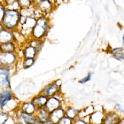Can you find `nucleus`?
Returning a JSON list of instances; mask_svg holds the SVG:
<instances>
[{
  "instance_id": "7c9ffc66",
  "label": "nucleus",
  "mask_w": 124,
  "mask_h": 124,
  "mask_svg": "<svg viewBox=\"0 0 124 124\" xmlns=\"http://www.w3.org/2000/svg\"><path fill=\"white\" fill-rule=\"evenodd\" d=\"M123 41V43L124 44V36L123 37V41Z\"/></svg>"
},
{
  "instance_id": "412c9836",
  "label": "nucleus",
  "mask_w": 124,
  "mask_h": 124,
  "mask_svg": "<svg viewBox=\"0 0 124 124\" xmlns=\"http://www.w3.org/2000/svg\"><path fill=\"white\" fill-rule=\"evenodd\" d=\"M40 6L42 9H44L45 10H46V9H48L50 7V4L49 1L47 0H44L41 3Z\"/></svg>"
},
{
  "instance_id": "393cba45",
  "label": "nucleus",
  "mask_w": 124,
  "mask_h": 124,
  "mask_svg": "<svg viewBox=\"0 0 124 124\" xmlns=\"http://www.w3.org/2000/svg\"><path fill=\"white\" fill-rule=\"evenodd\" d=\"M5 5L10 6L13 5L15 2L17 1V0H3Z\"/></svg>"
},
{
  "instance_id": "9d476101",
  "label": "nucleus",
  "mask_w": 124,
  "mask_h": 124,
  "mask_svg": "<svg viewBox=\"0 0 124 124\" xmlns=\"http://www.w3.org/2000/svg\"><path fill=\"white\" fill-rule=\"evenodd\" d=\"M35 53V48L32 46H28L25 51V56L26 58H32L34 57Z\"/></svg>"
},
{
  "instance_id": "bb28decb",
  "label": "nucleus",
  "mask_w": 124,
  "mask_h": 124,
  "mask_svg": "<svg viewBox=\"0 0 124 124\" xmlns=\"http://www.w3.org/2000/svg\"><path fill=\"white\" fill-rule=\"evenodd\" d=\"M74 124H87L81 120H78L75 122Z\"/></svg>"
},
{
  "instance_id": "423d86ee",
  "label": "nucleus",
  "mask_w": 124,
  "mask_h": 124,
  "mask_svg": "<svg viewBox=\"0 0 124 124\" xmlns=\"http://www.w3.org/2000/svg\"><path fill=\"white\" fill-rule=\"evenodd\" d=\"M46 108L49 111H53L59 106V102L58 99L55 98H51L47 101L46 103Z\"/></svg>"
},
{
  "instance_id": "7ed1b4c3",
  "label": "nucleus",
  "mask_w": 124,
  "mask_h": 124,
  "mask_svg": "<svg viewBox=\"0 0 124 124\" xmlns=\"http://www.w3.org/2000/svg\"><path fill=\"white\" fill-rule=\"evenodd\" d=\"M9 71L8 68L0 67V89H4L10 86Z\"/></svg>"
},
{
  "instance_id": "2f4dec72",
  "label": "nucleus",
  "mask_w": 124,
  "mask_h": 124,
  "mask_svg": "<svg viewBox=\"0 0 124 124\" xmlns=\"http://www.w3.org/2000/svg\"></svg>"
},
{
  "instance_id": "a211bd4d",
  "label": "nucleus",
  "mask_w": 124,
  "mask_h": 124,
  "mask_svg": "<svg viewBox=\"0 0 124 124\" xmlns=\"http://www.w3.org/2000/svg\"><path fill=\"white\" fill-rule=\"evenodd\" d=\"M6 11V7L4 4L0 3V22H1Z\"/></svg>"
},
{
  "instance_id": "4468645a",
  "label": "nucleus",
  "mask_w": 124,
  "mask_h": 124,
  "mask_svg": "<svg viewBox=\"0 0 124 124\" xmlns=\"http://www.w3.org/2000/svg\"><path fill=\"white\" fill-rule=\"evenodd\" d=\"M21 117L27 124H33V123L34 122V119L30 115V114L23 112L21 114Z\"/></svg>"
},
{
  "instance_id": "f3484780",
  "label": "nucleus",
  "mask_w": 124,
  "mask_h": 124,
  "mask_svg": "<svg viewBox=\"0 0 124 124\" xmlns=\"http://www.w3.org/2000/svg\"><path fill=\"white\" fill-rule=\"evenodd\" d=\"M19 6L22 8H25L29 6L30 4L29 0H17Z\"/></svg>"
},
{
  "instance_id": "20e7f679",
  "label": "nucleus",
  "mask_w": 124,
  "mask_h": 124,
  "mask_svg": "<svg viewBox=\"0 0 124 124\" xmlns=\"http://www.w3.org/2000/svg\"><path fill=\"white\" fill-rule=\"evenodd\" d=\"M46 23L45 19L43 18H40L37 21L36 25L34 26L33 33L36 37H40L42 36L46 30Z\"/></svg>"
},
{
  "instance_id": "f257e3e1",
  "label": "nucleus",
  "mask_w": 124,
  "mask_h": 124,
  "mask_svg": "<svg viewBox=\"0 0 124 124\" xmlns=\"http://www.w3.org/2000/svg\"><path fill=\"white\" fill-rule=\"evenodd\" d=\"M20 14L16 9H6L1 23L4 28L10 30L17 26Z\"/></svg>"
},
{
  "instance_id": "9b49d317",
  "label": "nucleus",
  "mask_w": 124,
  "mask_h": 124,
  "mask_svg": "<svg viewBox=\"0 0 124 124\" xmlns=\"http://www.w3.org/2000/svg\"><path fill=\"white\" fill-rule=\"evenodd\" d=\"M47 101V99L45 97L41 96L40 97H38L35 98L33 101V105H36L38 107H41L46 104Z\"/></svg>"
},
{
  "instance_id": "c85d7f7f",
  "label": "nucleus",
  "mask_w": 124,
  "mask_h": 124,
  "mask_svg": "<svg viewBox=\"0 0 124 124\" xmlns=\"http://www.w3.org/2000/svg\"><path fill=\"white\" fill-rule=\"evenodd\" d=\"M4 28V27H3V25H2V24H1V22H0V31L3 29Z\"/></svg>"
},
{
  "instance_id": "f8f14e48",
  "label": "nucleus",
  "mask_w": 124,
  "mask_h": 124,
  "mask_svg": "<svg viewBox=\"0 0 124 124\" xmlns=\"http://www.w3.org/2000/svg\"><path fill=\"white\" fill-rule=\"evenodd\" d=\"M22 108L24 112H26L28 114H31L32 113L35 109L34 106L33 104L31 103H27L24 104Z\"/></svg>"
},
{
  "instance_id": "dca6fc26",
  "label": "nucleus",
  "mask_w": 124,
  "mask_h": 124,
  "mask_svg": "<svg viewBox=\"0 0 124 124\" xmlns=\"http://www.w3.org/2000/svg\"><path fill=\"white\" fill-rule=\"evenodd\" d=\"M8 119V115L3 112H0V124H4Z\"/></svg>"
},
{
  "instance_id": "39448f33",
  "label": "nucleus",
  "mask_w": 124,
  "mask_h": 124,
  "mask_svg": "<svg viewBox=\"0 0 124 124\" xmlns=\"http://www.w3.org/2000/svg\"><path fill=\"white\" fill-rule=\"evenodd\" d=\"M14 39V35L10 30L3 28L0 31V45L11 42Z\"/></svg>"
},
{
  "instance_id": "0eeeda50",
  "label": "nucleus",
  "mask_w": 124,
  "mask_h": 124,
  "mask_svg": "<svg viewBox=\"0 0 124 124\" xmlns=\"http://www.w3.org/2000/svg\"><path fill=\"white\" fill-rule=\"evenodd\" d=\"M63 115V111L62 109H55L52 111L50 114V118L51 121L54 123L55 122H58Z\"/></svg>"
},
{
  "instance_id": "aec40b11",
  "label": "nucleus",
  "mask_w": 124,
  "mask_h": 124,
  "mask_svg": "<svg viewBox=\"0 0 124 124\" xmlns=\"http://www.w3.org/2000/svg\"><path fill=\"white\" fill-rule=\"evenodd\" d=\"M33 62H34V61L32 58H27L24 62V67L28 68L31 66Z\"/></svg>"
},
{
  "instance_id": "f03ea898",
  "label": "nucleus",
  "mask_w": 124,
  "mask_h": 124,
  "mask_svg": "<svg viewBox=\"0 0 124 124\" xmlns=\"http://www.w3.org/2000/svg\"><path fill=\"white\" fill-rule=\"evenodd\" d=\"M16 60L13 52H0V64L1 66L7 68L13 64Z\"/></svg>"
},
{
  "instance_id": "2eb2a0df",
  "label": "nucleus",
  "mask_w": 124,
  "mask_h": 124,
  "mask_svg": "<svg viewBox=\"0 0 124 124\" xmlns=\"http://www.w3.org/2000/svg\"><path fill=\"white\" fill-rule=\"evenodd\" d=\"M118 118L116 115L112 114L108 116L105 120V124H116Z\"/></svg>"
},
{
  "instance_id": "b1692460",
  "label": "nucleus",
  "mask_w": 124,
  "mask_h": 124,
  "mask_svg": "<svg viewBox=\"0 0 124 124\" xmlns=\"http://www.w3.org/2000/svg\"><path fill=\"white\" fill-rule=\"evenodd\" d=\"M114 56L117 59H118L119 61H122L124 59L123 53H121V52L116 53H114Z\"/></svg>"
},
{
  "instance_id": "c756f323",
  "label": "nucleus",
  "mask_w": 124,
  "mask_h": 124,
  "mask_svg": "<svg viewBox=\"0 0 124 124\" xmlns=\"http://www.w3.org/2000/svg\"><path fill=\"white\" fill-rule=\"evenodd\" d=\"M119 124H124V121H123V120H122V121H121V122H120Z\"/></svg>"
},
{
  "instance_id": "473e14b6",
  "label": "nucleus",
  "mask_w": 124,
  "mask_h": 124,
  "mask_svg": "<svg viewBox=\"0 0 124 124\" xmlns=\"http://www.w3.org/2000/svg\"></svg>"
},
{
  "instance_id": "cd10ccee",
  "label": "nucleus",
  "mask_w": 124,
  "mask_h": 124,
  "mask_svg": "<svg viewBox=\"0 0 124 124\" xmlns=\"http://www.w3.org/2000/svg\"><path fill=\"white\" fill-rule=\"evenodd\" d=\"M43 124H55L50 121H47V122H46L44 123Z\"/></svg>"
},
{
  "instance_id": "4be33fe9",
  "label": "nucleus",
  "mask_w": 124,
  "mask_h": 124,
  "mask_svg": "<svg viewBox=\"0 0 124 124\" xmlns=\"http://www.w3.org/2000/svg\"><path fill=\"white\" fill-rule=\"evenodd\" d=\"M76 114V111L74 109L70 108V109H69L67 111V115L70 118H72L74 117Z\"/></svg>"
},
{
  "instance_id": "ddd939ff",
  "label": "nucleus",
  "mask_w": 124,
  "mask_h": 124,
  "mask_svg": "<svg viewBox=\"0 0 124 124\" xmlns=\"http://www.w3.org/2000/svg\"><path fill=\"white\" fill-rule=\"evenodd\" d=\"M57 85L56 84H52L47 88L44 90V93L47 95H50L53 94L57 90Z\"/></svg>"
},
{
  "instance_id": "1a4fd4ad",
  "label": "nucleus",
  "mask_w": 124,
  "mask_h": 124,
  "mask_svg": "<svg viewBox=\"0 0 124 124\" xmlns=\"http://www.w3.org/2000/svg\"><path fill=\"white\" fill-rule=\"evenodd\" d=\"M11 99V94L7 91L0 93V108H2L5 104Z\"/></svg>"
},
{
  "instance_id": "5701e85b",
  "label": "nucleus",
  "mask_w": 124,
  "mask_h": 124,
  "mask_svg": "<svg viewBox=\"0 0 124 124\" xmlns=\"http://www.w3.org/2000/svg\"><path fill=\"white\" fill-rule=\"evenodd\" d=\"M59 124H70L71 121L67 118H62L58 122Z\"/></svg>"
},
{
  "instance_id": "6ab92c4d",
  "label": "nucleus",
  "mask_w": 124,
  "mask_h": 124,
  "mask_svg": "<svg viewBox=\"0 0 124 124\" xmlns=\"http://www.w3.org/2000/svg\"><path fill=\"white\" fill-rule=\"evenodd\" d=\"M40 114L39 115V119L42 121H45L47 118L46 111L44 109H40Z\"/></svg>"
},
{
  "instance_id": "6e6552de",
  "label": "nucleus",
  "mask_w": 124,
  "mask_h": 124,
  "mask_svg": "<svg viewBox=\"0 0 124 124\" xmlns=\"http://www.w3.org/2000/svg\"><path fill=\"white\" fill-rule=\"evenodd\" d=\"M14 50L15 46L12 42L0 45V52H13Z\"/></svg>"
},
{
  "instance_id": "a878e982",
  "label": "nucleus",
  "mask_w": 124,
  "mask_h": 124,
  "mask_svg": "<svg viewBox=\"0 0 124 124\" xmlns=\"http://www.w3.org/2000/svg\"><path fill=\"white\" fill-rule=\"evenodd\" d=\"M91 74H89L87 77H85L84 78H83V79H82L81 80L79 81V82L80 83H84L86 82H87L88 81L90 80L91 79Z\"/></svg>"
}]
</instances>
